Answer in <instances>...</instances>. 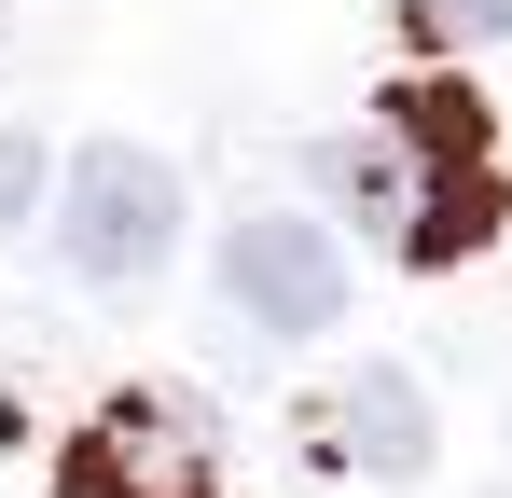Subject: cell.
Returning <instances> with one entry per match:
<instances>
[{
  "label": "cell",
  "mask_w": 512,
  "mask_h": 498,
  "mask_svg": "<svg viewBox=\"0 0 512 498\" xmlns=\"http://www.w3.org/2000/svg\"><path fill=\"white\" fill-rule=\"evenodd\" d=\"M56 194V263L84 277V291H153L180 263V166L139 153V139H84L70 180H42Z\"/></svg>",
  "instance_id": "6da1fadb"
},
{
  "label": "cell",
  "mask_w": 512,
  "mask_h": 498,
  "mask_svg": "<svg viewBox=\"0 0 512 498\" xmlns=\"http://www.w3.org/2000/svg\"><path fill=\"white\" fill-rule=\"evenodd\" d=\"M56 498H236V485H222V443H208V415L180 388H125V402H97L70 429Z\"/></svg>",
  "instance_id": "7a4b0ae2"
},
{
  "label": "cell",
  "mask_w": 512,
  "mask_h": 498,
  "mask_svg": "<svg viewBox=\"0 0 512 498\" xmlns=\"http://www.w3.org/2000/svg\"><path fill=\"white\" fill-rule=\"evenodd\" d=\"M346 236L333 222H305V208H236L222 222V305L236 332H277V346H305V332L346 319Z\"/></svg>",
  "instance_id": "3957f363"
},
{
  "label": "cell",
  "mask_w": 512,
  "mask_h": 498,
  "mask_svg": "<svg viewBox=\"0 0 512 498\" xmlns=\"http://www.w3.org/2000/svg\"><path fill=\"white\" fill-rule=\"evenodd\" d=\"M305 457L346 471V485H429V457H443V415L402 360H346L333 388H305Z\"/></svg>",
  "instance_id": "277c9868"
},
{
  "label": "cell",
  "mask_w": 512,
  "mask_h": 498,
  "mask_svg": "<svg viewBox=\"0 0 512 498\" xmlns=\"http://www.w3.org/2000/svg\"><path fill=\"white\" fill-rule=\"evenodd\" d=\"M499 222H512V180H499V153L485 166H416V208H402V263L416 277H457L471 249H499Z\"/></svg>",
  "instance_id": "5b68a950"
},
{
  "label": "cell",
  "mask_w": 512,
  "mask_h": 498,
  "mask_svg": "<svg viewBox=\"0 0 512 498\" xmlns=\"http://www.w3.org/2000/svg\"><path fill=\"white\" fill-rule=\"evenodd\" d=\"M319 180H333V208L360 222V236H402V208H416V153L388 139V125H346V139H319Z\"/></svg>",
  "instance_id": "8992f818"
},
{
  "label": "cell",
  "mask_w": 512,
  "mask_h": 498,
  "mask_svg": "<svg viewBox=\"0 0 512 498\" xmlns=\"http://www.w3.org/2000/svg\"><path fill=\"white\" fill-rule=\"evenodd\" d=\"M402 42H416L429 70H457V56L512 42V0H402Z\"/></svg>",
  "instance_id": "52a82bcc"
},
{
  "label": "cell",
  "mask_w": 512,
  "mask_h": 498,
  "mask_svg": "<svg viewBox=\"0 0 512 498\" xmlns=\"http://www.w3.org/2000/svg\"><path fill=\"white\" fill-rule=\"evenodd\" d=\"M42 180H56V166H42V139H28V125H0V236L42 208Z\"/></svg>",
  "instance_id": "ba28073f"
}]
</instances>
